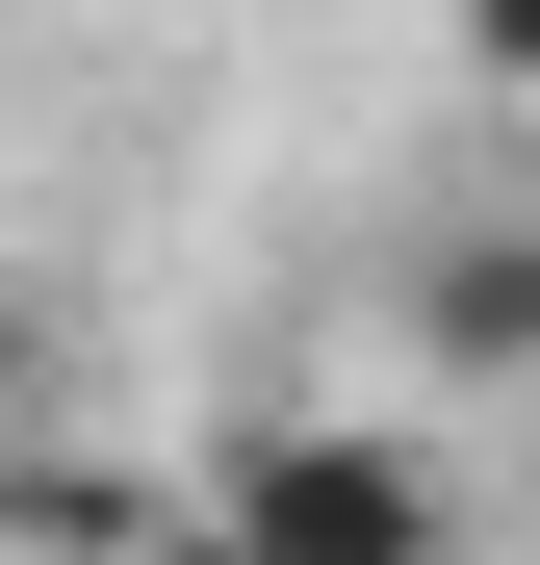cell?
I'll return each mask as SVG.
<instances>
[{
	"instance_id": "obj_1",
	"label": "cell",
	"mask_w": 540,
	"mask_h": 565,
	"mask_svg": "<svg viewBox=\"0 0 540 565\" xmlns=\"http://www.w3.org/2000/svg\"><path fill=\"white\" fill-rule=\"evenodd\" d=\"M207 540L232 565H464V489H437L412 412H257L207 462Z\"/></svg>"
},
{
	"instance_id": "obj_2",
	"label": "cell",
	"mask_w": 540,
	"mask_h": 565,
	"mask_svg": "<svg viewBox=\"0 0 540 565\" xmlns=\"http://www.w3.org/2000/svg\"><path fill=\"white\" fill-rule=\"evenodd\" d=\"M387 309H412V360H437V386H540V206H464V232L387 282Z\"/></svg>"
},
{
	"instance_id": "obj_3",
	"label": "cell",
	"mask_w": 540,
	"mask_h": 565,
	"mask_svg": "<svg viewBox=\"0 0 540 565\" xmlns=\"http://www.w3.org/2000/svg\"><path fill=\"white\" fill-rule=\"evenodd\" d=\"M0 540H27V565H129V540H180V489L104 462V437H27V462H0Z\"/></svg>"
},
{
	"instance_id": "obj_4",
	"label": "cell",
	"mask_w": 540,
	"mask_h": 565,
	"mask_svg": "<svg viewBox=\"0 0 540 565\" xmlns=\"http://www.w3.org/2000/svg\"><path fill=\"white\" fill-rule=\"evenodd\" d=\"M464 77H515V104H540V0H464Z\"/></svg>"
},
{
	"instance_id": "obj_5",
	"label": "cell",
	"mask_w": 540,
	"mask_h": 565,
	"mask_svg": "<svg viewBox=\"0 0 540 565\" xmlns=\"http://www.w3.org/2000/svg\"><path fill=\"white\" fill-rule=\"evenodd\" d=\"M129 565H232V540H207V514H180V540H129Z\"/></svg>"
},
{
	"instance_id": "obj_6",
	"label": "cell",
	"mask_w": 540,
	"mask_h": 565,
	"mask_svg": "<svg viewBox=\"0 0 540 565\" xmlns=\"http://www.w3.org/2000/svg\"><path fill=\"white\" fill-rule=\"evenodd\" d=\"M0 565H27V540H0Z\"/></svg>"
}]
</instances>
